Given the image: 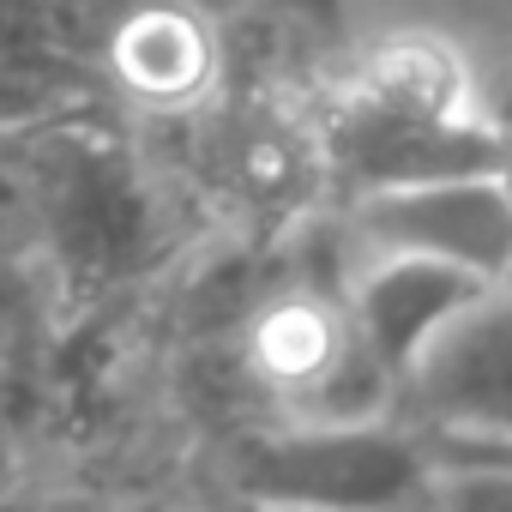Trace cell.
I'll return each mask as SVG.
<instances>
[{
	"label": "cell",
	"instance_id": "6da1fadb",
	"mask_svg": "<svg viewBox=\"0 0 512 512\" xmlns=\"http://www.w3.org/2000/svg\"><path fill=\"white\" fill-rule=\"evenodd\" d=\"M428 470L434 452L392 422H302L247 440L235 488L260 512H404Z\"/></svg>",
	"mask_w": 512,
	"mask_h": 512
},
{
	"label": "cell",
	"instance_id": "7a4b0ae2",
	"mask_svg": "<svg viewBox=\"0 0 512 512\" xmlns=\"http://www.w3.org/2000/svg\"><path fill=\"white\" fill-rule=\"evenodd\" d=\"M356 229L368 253L452 266L488 290L512 278V175L500 169H452L374 187L356 205Z\"/></svg>",
	"mask_w": 512,
	"mask_h": 512
},
{
	"label": "cell",
	"instance_id": "3957f363",
	"mask_svg": "<svg viewBox=\"0 0 512 512\" xmlns=\"http://www.w3.org/2000/svg\"><path fill=\"white\" fill-rule=\"evenodd\" d=\"M440 446H512V296L470 302L398 386Z\"/></svg>",
	"mask_w": 512,
	"mask_h": 512
},
{
	"label": "cell",
	"instance_id": "277c9868",
	"mask_svg": "<svg viewBox=\"0 0 512 512\" xmlns=\"http://www.w3.org/2000/svg\"><path fill=\"white\" fill-rule=\"evenodd\" d=\"M488 284L452 272V266H434V260H398V253H374L368 272L356 278L350 290V326H356V344L362 356L392 380L404 386L410 368L428 356V344L470 308L482 302Z\"/></svg>",
	"mask_w": 512,
	"mask_h": 512
},
{
	"label": "cell",
	"instance_id": "5b68a950",
	"mask_svg": "<svg viewBox=\"0 0 512 512\" xmlns=\"http://www.w3.org/2000/svg\"><path fill=\"white\" fill-rule=\"evenodd\" d=\"M428 512H512V458L434 446V470L422 488Z\"/></svg>",
	"mask_w": 512,
	"mask_h": 512
},
{
	"label": "cell",
	"instance_id": "8992f818",
	"mask_svg": "<svg viewBox=\"0 0 512 512\" xmlns=\"http://www.w3.org/2000/svg\"><path fill=\"white\" fill-rule=\"evenodd\" d=\"M470 452H494V458H512V446H470Z\"/></svg>",
	"mask_w": 512,
	"mask_h": 512
}]
</instances>
